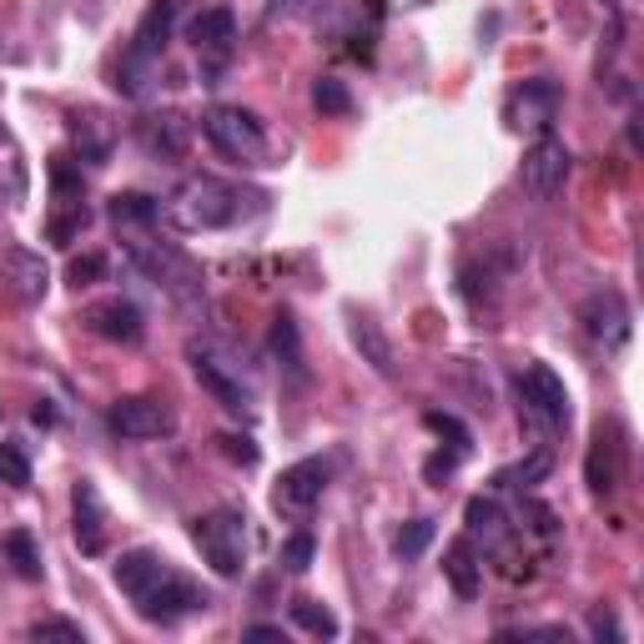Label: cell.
I'll use <instances>...</instances> for the list:
<instances>
[{"label": "cell", "instance_id": "6da1fadb", "mask_svg": "<svg viewBox=\"0 0 644 644\" xmlns=\"http://www.w3.org/2000/svg\"><path fill=\"white\" fill-rule=\"evenodd\" d=\"M167 217L181 232H217V226H232L242 217V192L222 177H187L171 192Z\"/></svg>", "mask_w": 644, "mask_h": 644}, {"label": "cell", "instance_id": "7a4b0ae2", "mask_svg": "<svg viewBox=\"0 0 644 644\" xmlns=\"http://www.w3.org/2000/svg\"><path fill=\"white\" fill-rule=\"evenodd\" d=\"M131 262L147 272L151 283L181 307V313H202L207 307V287H202V267H197L187 252H177L171 242H147L136 237L131 242Z\"/></svg>", "mask_w": 644, "mask_h": 644}, {"label": "cell", "instance_id": "3957f363", "mask_svg": "<svg viewBox=\"0 0 644 644\" xmlns=\"http://www.w3.org/2000/svg\"><path fill=\"white\" fill-rule=\"evenodd\" d=\"M192 543L202 549V559L212 564V574L237 579L247 564V519L242 509H212L192 524Z\"/></svg>", "mask_w": 644, "mask_h": 644}, {"label": "cell", "instance_id": "277c9868", "mask_svg": "<svg viewBox=\"0 0 644 644\" xmlns=\"http://www.w3.org/2000/svg\"><path fill=\"white\" fill-rule=\"evenodd\" d=\"M202 131L226 161H242V167H262L267 161V131L242 106H212L202 116Z\"/></svg>", "mask_w": 644, "mask_h": 644}, {"label": "cell", "instance_id": "5b68a950", "mask_svg": "<svg viewBox=\"0 0 644 644\" xmlns=\"http://www.w3.org/2000/svg\"><path fill=\"white\" fill-rule=\"evenodd\" d=\"M630 474V443H624V429L620 423H600L594 439H589V453H584V484L594 498H614Z\"/></svg>", "mask_w": 644, "mask_h": 644}, {"label": "cell", "instance_id": "8992f818", "mask_svg": "<svg viewBox=\"0 0 644 644\" xmlns=\"http://www.w3.org/2000/svg\"><path fill=\"white\" fill-rule=\"evenodd\" d=\"M207 610H212L207 589H197L192 579L177 574V569H167V574L136 600V614H141L147 624H181L187 614H207Z\"/></svg>", "mask_w": 644, "mask_h": 644}, {"label": "cell", "instance_id": "52a82bcc", "mask_svg": "<svg viewBox=\"0 0 644 644\" xmlns=\"http://www.w3.org/2000/svg\"><path fill=\"white\" fill-rule=\"evenodd\" d=\"M559 112H564V86L549 76L519 81V86L509 91V102H504V116H509L514 131H534V136L549 131V126L559 122Z\"/></svg>", "mask_w": 644, "mask_h": 644}, {"label": "cell", "instance_id": "ba28073f", "mask_svg": "<svg viewBox=\"0 0 644 644\" xmlns=\"http://www.w3.org/2000/svg\"><path fill=\"white\" fill-rule=\"evenodd\" d=\"M579 328H584L589 342H600L604 352H620L624 342H630V332H634V317H630L624 293H614V287L589 293L584 303H579Z\"/></svg>", "mask_w": 644, "mask_h": 644}, {"label": "cell", "instance_id": "9c48e42d", "mask_svg": "<svg viewBox=\"0 0 644 644\" xmlns=\"http://www.w3.org/2000/svg\"><path fill=\"white\" fill-rule=\"evenodd\" d=\"M569 167H574L569 147L559 141V136L543 131L539 141L524 151V167H519L524 192H529L534 202H549V197H559V192H564V181H569Z\"/></svg>", "mask_w": 644, "mask_h": 644}, {"label": "cell", "instance_id": "30bf717a", "mask_svg": "<svg viewBox=\"0 0 644 644\" xmlns=\"http://www.w3.org/2000/svg\"><path fill=\"white\" fill-rule=\"evenodd\" d=\"M519 398H524V413H529L539 429H564L569 423V388L549 362H529V368H524Z\"/></svg>", "mask_w": 644, "mask_h": 644}, {"label": "cell", "instance_id": "8fae6325", "mask_svg": "<svg viewBox=\"0 0 644 644\" xmlns=\"http://www.w3.org/2000/svg\"><path fill=\"white\" fill-rule=\"evenodd\" d=\"M106 423H112L116 439L151 443V439H167V433L177 429V413L151 393H131V398H116L112 413H106Z\"/></svg>", "mask_w": 644, "mask_h": 644}, {"label": "cell", "instance_id": "7c38bea8", "mask_svg": "<svg viewBox=\"0 0 644 644\" xmlns=\"http://www.w3.org/2000/svg\"><path fill=\"white\" fill-rule=\"evenodd\" d=\"M81 323H86L96 338L122 342V348H136V342L147 338V317H141V307H136L131 297H102V303L86 307Z\"/></svg>", "mask_w": 644, "mask_h": 644}, {"label": "cell", "instance_id": "4fadbf2b", "mask_svg": "<svg viewBox=\"0 0 644 644\" xmlns=\"http://www.w3.org/2000/svg\"><path fill=\"white\" fill-rule=\"evenodd\" d=\"M328 474H332L328 458H297L293 468H283V478L272 488V504L283 514H307L328 488Z\"/></svg>", "mask_w": 644, "mask_h": 644}, {"label": "cell", "instance_id": "5bb4252c", "mask_svg": "<svg viewBox=\"0 0 644 644\" xmlns=\"http://www.w3.org/2000/svg\"><path fill=\"white\" fill-rule=\"evenodd\" d=\"M187 358H192V373H197V383L207 388V393L217 398V403L226 408V413H247L252 408V393H247V383H242L232 368H226L217 352H207V348H187Z\"/></svg>", "mask_w": 644, "mask_h": 644}, {"label": "cell", "instance_id": "9a60e30c", "mask_svg": "<svg viewBox=\"0 0 644 644\" xmlns=\"http://www.w3.org/2000/svg\"><path fill=\"white\" fill-rule=\"evenodd\" d=\"M71 504H76V543H81V555H102L106 549V504L102 494H96V484L91 478H81L76 494H71Z\"/></svg>", "mask_w": 644, "mask_h": 644}, {"label": "cell", "instance_id": "2e32d148", "mask_svg": "<svg viewBox=\"0 0 644 644\" xmlns=\"http://www.w3.org/2000/svg\"><path fill=\"white\" fill-rule=\"evenodd\" d=\"M167 559L157 555V549H126L122 559H116V569H112V579H116V589H122L126 600H141V594H147L151 584H157L161 574H167Z\"/></svg>", "mask_w": 644, "mask_h": 644}, {"label": "cell", "instance_id": "e0dca14e", "mask_svg": "<svg viewBox=\"0 0 644 644\" xmlns=\"http://www.w3.org/2000/svg\"><path fill=\"white\" fill-rule=\"evenodd\" d=\"M443 579L453 584L458 600H478V589H484V559L474 555V539H453L443 549Z\"/></svg>", "mask_w": 644, "mask_h": 644}, {"label": "cell", "instance_id": "ac0fdd59", "mask_svg": "<svg viewBox=\"0 0 644 644\" xmlns=\"http://www.w3.org/2000/svg\"><path fill=\"white\" fill-rule=\"evenodd\" d=\"M171 21H177V0H151L147 11H141V21H136L131 51L161 61V51H167V41H171Z\"/></svg>", "mask_w": 644, "mask_h": 644}, {"label": "cell", "instance_id": "d6986e66", "mask_svg": "<svg viewBox=\"0 0 644 644\" xmlns=\"http://www.w3.org/2000/svg\"><path fill=\"white\" fill-rule=\"evenodd\" d=\"M187 35H192V45L202 51V56H226L232 41H237V15L226 11V6H212V11L197 15Z\"/></svg>", "mask_w": 644, "mask_h": 644}, {"label": "cell", "instance_id": "ffe728a7", "mask_svg": "<svg viewBox=\"0 0 644 644\" xmlns=\"http://www.w3.org/2000/svg\"><path fill=\"white\" fill-rule=\"evenodd\" d=\"M348 332H352V348L362 352V362H368L378 378H393V342L383 338V328H378L373 317H368V313H352Z\"/></svg>", "mask_w": 644, "mask_h": 644}, {"label": "cell", "instance_id": "44dd1931", "mask_svg": "<svg viewBox=\"0 0 644 644\" xmlns=\"http://www.w3.org/2000/svg\"><path fill=\"white\" fill-rule=\"evenodd\" d=\"M6 267H11V283H15V293H21V303H41L45 287H51V267H45L41 252L11 247L6 252Z\"/></svg>", "mask_w": 644, "mask_h": 644}, {"label": "cell", "instance_id": "7402d4cb", "mask_svg": "<svg viewBox=\"0 0 644 644\" xmlns=\"http://www.w3.org/2000/svg\"><path fill=\"white\" fill-rule=\"evenodd\" d=\"M464 524H468V539H484V549H498V543L509 539V519L498 509V498L478 494L464 504Z\"/></svg>", "mask_w": 644, "mask_h": 644}, {"label": "cell", "instance_id": "603a6c76", "mask_svg": "<svg viewBox=\"0 0 644 644\" xmlns=\"http://www.w3.org/2000/svg\"><path fill=\"white\" fill-rule=\"evenodd\" d=\"M106 212H112L116 226H151L161 217V207H157V197H147V192H116Z\"/></svg>", "mask_w": 644, "mask_h": 644}, {"label": "cell", "instance_id": "cb8c5ba5", "mask_svg": "<svg viewBox=\"0 0 644 644\" xmlns=\"http://www.w3.org/2000/svg\"><path fill=\"white\" fill-rule=\"evenodd\" d=\"M151 81H157V61L141 56V51H126L122 66H116V91L136 102V96H147L151 91Z\"/></svg>", "mask_w": 644, "mask_h": 644}, {"label": "cell", "instance_id": "d4e9b609", "mask_svg": "<svg viewBox=\"0 0 644 644\" xmlns=\"http://www.w3.org/2000/svg\"><path fill=\"white\" fill-rule=\"evenodd\" d=\"M71 131H76V141H81V157L86 161H106V151H112V126L102 122L96 112H86V116H71Z\"/></svg>", "mask_w": 644, "mask_h": 644}, {"label": "cell", "instance_id": "484cf974", "mask_svg": "<svg viewBox=\"0 0 644 644\" xmlns=\"http://www.w3.org/2000/svg\"><path fill=\"white\" fill-rule=\"evenodd\" d=\"M293 624L303 634H313V640H338V620H332L328 604H317V600H293Z\"/></svg>", "mask_w": 644, "mask_h": 644}, {"label": "cell", "instance_id": "4316f807", "mask_svg": "<svg viewBox=\"0 0 644 644\" xmlns=\"http://www.w3.org/2000/svg\"><path fill=\"white\" fill-rule=\"evenodd\" d=\"M6 559L21 579H41V543L31 539V529H11L6 534Z\"/></svg>", "mask_w": 644, "mask_h": 644}, {"label": "cell", "instance_id": "83f0119b", "mask_svg": "<svg viewBox=\"0 0 644 644\" xmlns=\"http://www.w3.org/2000/svg\"><path fill=\"white\" fill-rule=\"evenodd\" d=\"M313 106L323 116H348L352 112V91H348V81H338V76H317L313 81Z\"/></svg>", "mask_w": 644, "mask_h": 644}, {"label": "cell", "instance_id": "f1b7e54d", "mask_svg": "<svg viewBox=\"0 0 644 644\" xmlns=\"http://www.w3.org/2000/svg\"><path fill=\"white\" fill-rule=\"evenodd\" d=\"M549 468H555V458L549 453H534V458H524V464H514V468H504V474L494 478L498 488H529V484H539V478H549Z\"/></svg>", "mask_w": 644, "mask_h": 644}, {"label": "cell", "instance_id": "f546056e", "mask_svg": "<svg viewBox=\"0 0 644 644\" xmlns=\"http://www.w3.org/2000/svg\"><path fill=\"white\" fill-rule=\"evenodd\" d=\"M429 543H433V519H408L403 529L393 534V555L398 559H419Z\"/></svg>", "mask_w": 644, "mask_h": 644}, {"label": "cell", "instance_id": "4dcf8cb0", "mask_svg": "<svg viewBox=\"0 0 644 644\" xmlns=\"http://www.w3.org/2000/svg\"><path fill=\"white\" fill-rule=\"evenodd\" d=\"M25 640L35 644H86V630L71 620H35L31 630H25Z\"/></svg>", "mask_w": 644, "mask_h": 644}, {"label": "cell", "instance_id": "1f68e13d", "mask_svg": "<svg viewBox=\"0 0 644 644\" xmlns=\"http://www.w3.org/2000/svg\"><path fill=\"white\" fill-rule=\"evenodd\" d=\"M272 348H277V358H287L293 373H303V342H297V323L287 313L272 323Z\"/></svg>", "mask_w": 644, "mask_h": 644}, {"label": "cell", "instance_id": "d6a6232c", "mask_svg": "<svg viewBox=\"0 0 644 644\" xmlns=\"http://www.w3.org/2000/svg\"><path fill=\"white\" fill-rule=\"evenodd\" d=\"M141 141H147V151H167V157H177V151H181L177 122H161V116H151V122L141 126Z\"/></svg>", "mask_w": 644, "mask_h": 644}, {"label": "cell", "instance_id": "836d02e7", "mask_svg": "<svg viewBox=\"0 0 644 644\" xmlns=\"http://www.w3.org/2000/svg\"><path fill=\"white\" fill-rule=\"evenodd\" d=\"M0 484H11V488L31 484V464H25V453L15 443H0Z\"/></svg>", "mask_w": 644, "mask_h": 644}, {"label": "cell", "instance_id": "e575fe53", "mask_svg": "<svg viewBox=\"0 0 644 644\" xmlns=\"http://www.w3.org/2000/svg\"><path fill=\"white\" fill-rule=\"evenodd\" d=\"M66 277H71V287H91V283H102V277H106V257H102V252H86V257H71Z\"/></svg>", "mask_w": 644, "mask_h": 644}, {"label": "cell", "instance_id": "d590c367", "mask_svg": "<svg viewBox=\"0 0 644 644\" xmlns=\"http://www.w3.org/2000/svg\"><path fill=\"white\" fill-rule=\"evenodd\" d=\"M313 555H317L313 534H293V539L283 543V569H287V574H303V569L313 564Z\"/></svg>", "mask_w": 644, "mask_h": 644}, {"label": "cell", "instance_id": "8d00e7d4", "mask_svg": "<svg viewBox=\"0 0 644 644\" xmlns=\"http://www.w3.org/2000/svg\"><path fill=\"white\" fill-rule=\"evenodd\" d=\"M498 640H555V644H569V630L564 624H514V630H498Z\"/></svg>", "mask_w": 644, "mask_h": 644}, {"label": "cell", "instance_id": "74e56055", "mask_svg": "<svg viewBox=\"0 0 644 644\" xmlns=\"http://www.w3.org/2000/svg\"><path fill=\"white\" fill-rule=\"evenodd\" d=\"M91 222V212L81 202H71V212H61V217H51V242H71L81 232V226Z\"/></svg>", "mask_w": 644, "mask_h": 644}, {"label": "cell", "instance_id": "f35d334b", "mask_svg": "<svg viewBox=\"0 0 644 644\" xmlns=\"http://www.w3.org/2000/svg\"><path fill=\"white\" fill-rule=\"evenodd\" d=\"M217 443H222V453H226V458H232V464H242V468H252V464H257V443H252V439H237V433H222V439H217Z\"/></svg>", "mask_w": 644, "mask_h": 644}, {"label": "cell", "instance_id": "ab89813d", "mask_svg": "<svg viewBox=\"0 0 644 644\" xmlns=\"http://www.w3.org/2000/svg\"><path fill=\"white\" fill-rule=\"evenodd\" d=\"M51 187H56L61 197H71V192H81V171L71 167L66 157H51Z\"/></svg>", "mask_w": 644, "mask_h": 644}, {"label": "cell", "instance_id": "60d3db41", "mask_svg": "<svg viewBox=\"0 0 644 644\" xmlns=\"http://www.w3.org/2000/svg\"><path fill=\"white\" fill-rule=\"evenodd\" d=\"M423 423H429L433 433H448V439H453V448H464V453H468V429H464V423H458V419H453V413H429V419H423Z\"/></svg>", "mask_w": 644, "mask_h": 644}, {"label": "cell", "instance_id": "b9f144b4", "mask_svg": "<svg viewBox=\"0 0 644 644\" xmlns=\"http://www.w3.org/2000/svg\"><path fill=\"white\" fill-rule=\"evenodd\" d=\"M458 458H464V448H448V453H433L429 464H423V474H429V484H439V478H448L453 468H458Z\"/></svg>", "mask_w": 644, "mask_h": 644}, {"label": "cell", "instance_id": "7bdbcfd3", "mask_svg": "<svg viewBox=\"0 0 644 644\" xmlns=\"http://www.w3.org/2000/svg\"><path fill=\"white\" fill-rule=\"evenodd\" d=\"M589 634H594V640H604V634H610V640H624L620 620H614L610 610H594V614H589Z\"/></svg>", "mask_w": 644, "mask_h": 644}, {"label": "cell", "instance_id": "ee69618b", "mask_svg": "<svg viewBox=\"0 0 644 644\" xmlns=\"http://www.w3.org/2000/svg\"><path fill=\"white\" fill-rule=\"evenodd\" d=\"M242 640H252V644H262V640H283V624H247V630H242Z\"/></svg>", "mask_w": 644, "mask_h": 644}]
</instances>
